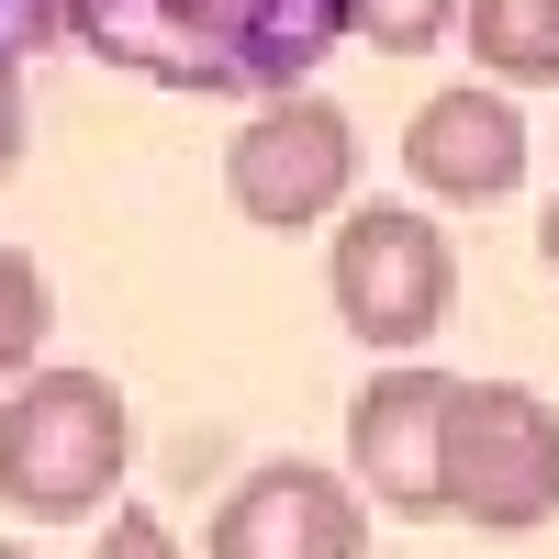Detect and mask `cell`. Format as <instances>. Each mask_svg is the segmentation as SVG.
<instances>
[{
  "instance_id": "cell-9",
  "label": "cell",
  "mask_w": 559,
  "mask_h": 559,
  "mask_svg": "<svg viewBox=\"0 0 559 559\" xmlns=\"http://www.w3.org/2000/svg\"><path fill=\"white\" fill-rule=\"evenodd\" d=\"M471 68L503 90H559V0H459Z\"/></svg>"
},
{
  "instance_id": "cell-14",
  "label": "cell",
  "mask_w": 559,
  "mask_h": 559,
  "mask_svg": "<svg viewBox=\"0 0 559 559\" xmlns=\"http://www.w3.org/2000/svg\"><path fill=\"white\" fill-rule=\"evenodd\" d=\"M537 258H548V280H559V202L537 213Z\"/></svg>"
},
{
  "instance_id": "cell-11",
  "label": "cell",
  "mask_w": 559,
  "mask_h": 559,
  "mask_svg": "<svg viewBox=\"0 0 559 559\" xmlns=\"http://www.w3.org/2000/svg\"><path fill=\"white\" fill-rule=\"evenodd\" d=\"M347 34L381 57H426L437 34H459V0H347Z\"/></svg>"
},
{
  "instance_id": "cell-12",
  "label": "cell",
  "mask_w": 559,
  "mask_h": 559,
  "mask_svg": "<svg viewBox=\"0 0 559 559\" xmlns=\"http://www.w3.org/2000/svg\"><path fill=\"white\" fill-rule=\"evenodd\" d=\"M90 559H191V548L168 537L157 503H123V492H112V515H102V537H90Z\"/></svg>"
},
{
  "instance_id": "cell-4",
  "label": "cell",
  "mask_w": 559,
  "mask_h": 559,
  "mask_svg": "<svg viewBox=\"0 0 559 559\" xmlns=\"http://www.w3.org/2000/svg\"><path fill=\"white\" fill-rule=\"evenodd\" d=\"M358 191V123L324 102V90H269L224 146V202H236L258 236H302V224H336Z\"/></svg>"
},
{
  "instance_id": "cell-8",
  "label": "cell",
  "mask_w": 559,
  "mask_h": 559,
  "mask_svg": "<svg viewBox=\"0 0 559 559\" xmlns=\"http://www.w3.org/2000/svg\"><path fill=\"white\" fill-rule=\"evenodd\" d=\"M403 168H414L426 202H471V213L503 202L526 179V112H515V90H503V79L437 90V102L403 123Z\"/></svg>"
},
{
  "instance_id": "cell-3",
  "label": "cell",
  "mask_w": 559,
  "mask_h": 559,
  "mask_svg": "<svg viewBox=\"0 0 559 559\" xmlns=\"http://www.w3.org/2000/svg\"><path fill=\"white\" fill-rule=\"evenodd\" d=\"M324 302H336V324L358 347L414 358L448 324V302H459V247L437 236V213H414V202H347L336 247H324Z\"/></svg>"
},
{
  "instance_id": "cell-5",
  "label": "cell",
  "mask_w": 559,
  "mask_h": 559,
  "mask_svg": "<svg viewBox=\"0 0 559 559\" xmlns=\"http://www.w3.org/2000/svg\"><path fill=\"white\" fill-rule=\"evenodd\" d=\"M448 515L481 537H526L559 515V414L526 381H459L448 403Z\"/></svg>"
},
{
  "instance_id": "cell-10",
  "label": "cell",
  "mask_w": 559,
  "mask_h": 559,
  "mask_svg": "<svg viewBox=\"0 0 559 559\" xmlns=\"http://www.w3.org/2000/svg\"><path fill=\"white\" fill-rule=\"evenodd\" d=\"M57 336V292H45V269L23 247H0V392L34 369V347Z\"/></svg>"
},
{
  "instance_id": "cell-1",
  "label": "cell",
  "mask_w": 559,
  "mask_h": 559,
  "mask_svg": "<svg viewBox=\"0 0 559 559\" xmlns=\"http://www.w3.org/2000/svg\"><path fill=\"white\" fill-rule=\"evenodd\" d=\"M57 23L179 90H292L347 34V0H57Z\"/></svg>"
},
{
  "instance_id": "cell-2",
  "label": "cell",
  "mask_w": 559,
  "mask_h": 559,
  "mask_svg": "<svg viewBox=\"0 0 559 559\" xmlns=\"http://www.w3.org/2000/svg\"><path fill=\"white\" fill-rule=\"evenodd\" d=\"M123 459H134V426L102 369H23L0 392V503L12 515L90 526L123 492Z\"/></svg>"
},
{
  "instance_id": "cell-13",
  "label": "cell",
  "mask_w": 559,
  "mask_h": 559,
  "mask_svg": "<svg viewBox=\"0 0 559 559\" xmlns=\"http://www.w3.org/2000/svg\"><path fill=\"white\" fill-rule=\"evenodd\" d=\"M12 168H23V68L0 57V191H12Z\"/></svg>"
},
{
  "instance_id": "cell-15",
  "label": "cell",
  "mask_w": 559,
  "mask_h": 559,
  "mask_svg": "<svg viewBox=\"0 0 559 559\" xmlns=\"http://www.w3.org/2000/svg\"><path fill=\"white\" fill-rule=\"evenodd\" d=\"M45 23H57V0H23V34H45Z\"/></svg>"
},
{
  "instance_id": "cell-7",
  "label": "cell",
  "mask_w": 559,
  "mask_h": 559,
  "mask_svg": "<svg viewBox=\"0 0 559 559\" xmlns=\"http://www.w3.org/2000/svg\"><path fill=\"white\" fill-rule=\"evenodd\" d=\"M202 559H369V492L324 459H269L213 503Z\"/></svg>"
},
{
  "instance_id": "cell-16",
  "label": "cell",
  "mask_w": 559,
  "mask_h": 559,
  "mask_svg": "<svg viewBox=\"0 0 559 559\" xmlns=\"http://www.w3.org/2000/svg\"><path fill=\"white\" fill-rule=\"evenodd\" d=\"M0 559H34V548H12V537H0Z\"/></svg>"
},
{
  "instance_id": "cell-6",
  "label": "cell",
  "mask_w": 559,
  "mask_h": 559,
  "mask_svg": "<svg viewBox=\"0 0 559 559\" xmlns=\"http://www.w3.org/2000/svg\"><path fill=\"white\" fill-rule=\"evenodd\" d=\"M448 403H459V381L426 369V358L381 369V381L347 403V481L381 503V515H403V526L448 515Z\"/></svg>"
}]
</instances>
